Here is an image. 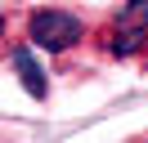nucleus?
Instances as JSON below:
<instances>
[{
	"instance_id": "nucleus-1",
	"label": "nucleus",
	"mask_w": 148,
	"mask_h": 143,
	"mask_svg": "<svg viewBox=\"0 0 148 143\" xmlns=\"http://www.w3.org/2000/svg\"><path fill=\"white\" fill-rule=\"evenodd\" d=\"M27 40L45 54H67L85 40V18L67 14V9H36L27 18Z\"/></svg>"
},
{
	"instance_id": "nucleus-2",
	"label": "nucleus",
	"mask_w": 148,
	"mask_h": 143,
	"mask_svg": "<svg viewBox=\"0 0 148 143\" xmlns=\"http://www.w3.org/2000/svg\"><path fill=\"white\" fill-rule=\"evenodd\" d=\"M103 49L112 54V58H135V54L148 49V27L144 22H112L108 31H103Z\"/></svg>"
},
{
	"instance_id": "nucleus-3",
	"label": "nucleus",
	"mask_w": 148,
	"mask_h": 143,
	"mask_svg": "<svg viewBox=\"0 0 148 143\" xmlns=\"http://www.w3.org/2000/svg\"><path fill=\"white\" fill-rule=\"evenodd\" d=\"M14 67H18V80H23V89H27L32 98H45V94H49L45 72L36 67V58H32V49H27V45H14Z\"/></svg>"
},
{
	"instance_id": "nucleus-4",
	"label": "nucleus",
	"mask_w": 148,
	"mask_h": 143,
	"mask_svg": "<svg viewBox=\"0 0 148 143\" xmlns=\"http://www.w3.org/2000/svg\"><path fill=\"white\" fill-rule=\"evenodd\" d=\"M121 18H126V22H144V27H148V0H126V5H121Z\"/></svg>"
},
{
	"instance_id": "nucleus-5",
	"label": "nucleus",
	"mask_w": 148,
	"mask_h": 143,
	"mask_svg": "<svg viewBox=\"0 0 148 143\" xmlns=\"http://www.w3.org/2000/svg\"><path fill=\"white\" fill-rule=\"evenodd\" d=\"M0 36H5V18H0Z\"/></svg>"
}]
</instances>
